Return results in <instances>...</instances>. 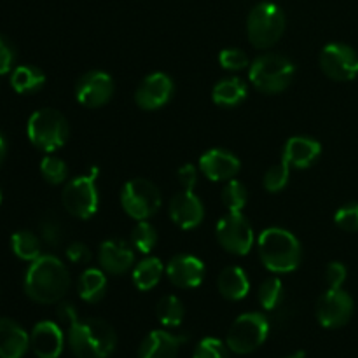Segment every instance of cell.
I'll use <instances>...</instances> for the list:
<instances>
[{
    "mask_svg": "<svg viewBox=\"0 0 358 358\" xmlns=\"http://www.w3.org/2000/svg\"><path fill=\"white\" fill-rule=\"evenodd\" d=\"M59 318L69 325V345L77 358H108L117 346V334L108 322L101 318L80 320L72 304L63 303Z\"/></svg>",
    "mask_w": 358,
    "mask_h": 358,
    "instance_id": "1",
    "label": "cell"
},
{
    "mask_svg": "<svg viewBox=\"0 0 358 358\" xmlns=\"http://www.w3.org/2000/svg\"><path fill=\"white\" fill-rule=\"evenodd\" d=\"M23 287L27 296L34 303H59L70 289V273L66 266L55 255H41L34 262H30Z\"/></svg>",
    "mask_w": 358,
    "mask_h": 358,
    "instance_id": "2",
    "label": "cell"
},
{
    "mask_svg": "<svg viewBox=\"0 0 358 358\" xmlns=\"http://www.w3.org/2000/svg\"><path fill=\"white\" fill-rule=\"evenodd\" d=\"M259 255L271 273H292L303 261V248L296 234L282 227H268L259 234Z\"/></svg>",
    "mask_w": 358,
    "mask_h": 358,
    "instance_id": "3",
    "label": "cell"
},
{
    "mask_svg": "<svg viewBox=\"0 0 358 358\" xmlns=\"http://www.w3.org/2000/svg\"><path fill=\"white\" fill-rule=\"evenodd\" d=\"M296 66L287 56L266 52L252 62L248 79L252 86L264 94H278L292 84Z\"/></svg>",
    "mask_w": 358,
    "mask_h": 358,
    "instance_id": "4",
    "label": "cell"
},
{
    "mask_svg": "<svg viewBox=\"0 0 358 358\" xmlns=\"http://www.w3.org/2000/svg\"><path fill=\"white\" fill-rule=\"evenodd\" d=\"M27 135L31 145L51 154L65 145L70 136V126L65 115L56 108H41L28 119Z\"/></svg>",
    "mask_w": 358,
    "mask_h": 358,
    "instance_id": "5",
    "label": "cell"
},
{
    "mask_svg": "<svg viewBox=\"0 0 358 358\" xmlns=\"http://www.w3.org/2000/svg\"><path fill=\"white\" fill-rule=\"evenodd\" d=\"M285 14L273 2H261L250 10L247 20V35L255 49H269L283 37Z\"/></svg>",
    "mask_w": 358,
    "mask_h": 358,
    "instance_id": "6",
    "label": "cell"
},
{
    "mask_svg": "<svg viewBox=\"0 0 358 358\" xmlns=\"http://www.w3.org/2000/svg\"><path fill=\"white\" fill-rule=\"evenodd\" d=\"M96 178L98 168H91L90 173L72 178L63 189V206L76 219L90 220L98 212L100 196H98Z\"/></svg>",
    "mask_w": 358,
    "mask_h": 358,
    "instance_id": "7",
    "label": "cell"
},
{
    "mask_svg": "<svg viewBox=\"0 0 358 358\" xmlns=\"http://www.w3.org/2000/svg\"><path fill=\"white\" fill-rule=\"evenodd\" d=\"M269 334V320L262 313H245L238 317L227 332V348L238 355H247L264 345Z\"/></svg>",
    "mask_w": 358,
    "mask_h": 358,
    "instance_id": "8",
    "label": "cell"
},
{
    "mask_svg": "<svg viewBox=\"0 0 358 358\" xmlns=\"http://www.w3.org/2000/svg\"><path fill=\"white\" fill-rule=\"evenodd\" d=\"M163 205V196L147 178H133L126 182L121 191V206L131 219L147 220L159 212Z\"/></svg>",
    "mask_w": 358,
    "mask_h": 358,
    "instance_id": "9",
    "label": "cell"
},
{
    "mask_svg": "<svg viewBox=\"0 0 358 358\" xmlns=\"http://www.w3.org/2000/svg\"><path fill=\"white\" fill-rule=\"evenodd\" d=\"M217 241L233 255H247L254 245V229L241 212H227L217 222Z\"/></svg>",
    "mask_w": 358,
    "mask_h": 358,
    "instance_id": "10",
    "label": "cell"
},
{
    "mask_svg": "<svg viewBox=\"0 0 358 358\" xmlns=\"http://www.w3.org/2000/svg\"><path fill=\"white\" fill-rule=\"evenodd\" d=\"M320 69L329 79L348 83L358 76V52L352 45L332 42L320 52Z\"/></svg>",
    "mask_w": 358,
    "mask_h": 358,
    "instance_id": "11",
    "label": "cell"
},
{
    "mask_svg": "<svg viewBox=\"0 0 358 358\" xmlns=\"http://www.w3.org/2000/svg\"><path fill=\"white\" fill-rule=\"evenodd\" d=\"M355 303L352 296L343 287L331 289L329 287L317 303V318L325 329H339L348 324L353 317Z\"/></svg>",
    "mask_w": 358,
    "mask_h": 358,
    "instance_id": "12",
    "label": "cell"
},
{
    "mask_svg": "<svg viewBox=\"0 0 358 358\" xmlns=\"http://www.w3.org/2000/svg\"><path fill=\"white\" fill-rule=\"evenodd\" d=\"M114 96V80L107 72L91 70L79 77L76 84V98L87 108H100Z\"/></svg>",
    "mask_w": 358,
    "mask_h": 358,
    "instance_id": "13",
    "label": "cell"
},
{
    "mask_svg": "<svg viewBox=\"0 0 358 358\" xmlns=\"http://www.w3.org/2000/svg\"><path fill=\"white\" fill-rule=\"evenodd\" d=\"M173 91L175 84L170 76L163 72H154L142 80L135 93V101L143 110H157L171 100Z\"/></svg>",
    "mask_w": 358,
    "mask_h": 358,
    "instance_id": "14",
    "label": "cell"
},
{
    "mask_svg": "<svg viewBox=\"0 0 358 358\" xmlns=\"http://www.w3.org/2000/svg\"><path fill=\"white\" fill-rule=\"evenodd\" d=\"M170 217L173 220L175 226L180 229H194L205 219V206L203 201L194 194L192 191H182L177 192L173 198L170 199Z\"/></svg>",
    "mask_w": 358,
    "mask_h": 358,
    "instance_id": "15",
    "label": "cell"
},
{
    "mask_svg": "<svg viewBox=\"0 0 358 358\" xmlns=\"http://www.w3.org/2000/svg\"><path fill=\"white\" fill-rule=\"evenodd\" d=\"M241 163L233 152L224 149L206 150L199 157V170L212 182H229L240 171Z\"/></svg>",
    "mask_w": 358,
    "mask_h": 358,
    "instance_id": "16",
    "label": "cell"
},
{
    "mask_svg": "<svg viewBox=\"0 0 358 358\" xmlns=\"http://www.w3.org/2000/svg\"><path fill=\"white\" fill-rule=\"evenodd\" d=\"M168 280L178 289H196L205 280V264L194 255H175L166 266Z\"/></svg>",
    "mask_w": 358,
    "mask_h": 358,
    "instance_id": "17",
    "label": "cell"
},
{
    "mask_svg": "<svg viewBox=\"0 0 358 358\" xmlns=\"http://www.w3.org/2000/svg\"><path fill=\"white\" fill-rule=\"evenodd\" d=\"M65 336L55 322H38L30 334V348L37 358H58L63 353Z\"/></svg>",
    "mask_w": 358,
    "mask_h": 358,
    "instance_id": "18",
    "label": "cell"
},
{
    "mask_svg": "<svg viewBox=\"0 0 358 358\" xmlns=\"http://www.w3.org/2000/svg\"><path fill=\"white\" fill-rule=\"evenodd\" d=\"M98 261L108 275H122L135 264V252L122 240H105L100 245Z\"/></svg>",
    "mask_w": 358,
    "mask_h": 358,
    "instance_id": "19",
    "label": "cell"
},
{
    "mask_svg": "<svg viewBox=\"0 0 358 358\" xmlns=\"http://www.w3.org/2000/svg\"><path fill=\"white\" fill-rule=\"evenodd\" d=\"M322 154L320 142L310 136H292L285 142L283 147V159L297 170L310 168L311 164L317 163Z\"/></svg>",
    "mask_w": 358,
    "mask_h": 358,
    "instance_id": "20",
    "label": "cell"
},
{
    "mask_svg": "<svg viewBox=\"0 0 358 358\" xmlns=\"http://www.w3.org/2000/svg\"><path fill=\"white\" fill-rule=\"evenodd\" d=\"M185 338L166 331H152L147 334L138 350V358H178V350Z\"/></svg>",
    "mask_w": 358,
    "mask_h": 358,
    "instance_id": "21",
    "label": "cell"
},
{
    "mask_svg": "<svg viewBox=\"0 0 358 358\" xmlns=\"http://www.w3.org/2000/svg\"><path fill=\"white\" fill-rule=\"evenodd\" d=\"M30 348V336L10 318H0V358H21Z\"/></svg>",
    "mask_w": 358,
    "mask_h": 358,
    "instance_id": "22",
    "label": "cell"
},
{
    "mask_svg": "<svg viewBox=\"0 0 358 358\" xmlns=\"http://www.w3.org/2000/svg\"><path fill=\"white\" fill-rule=\"evenodd\" d=\"M217 287H219L220 296L227 301H241L250 292L248 276L240 266H229L224 269L217 280Z\"/></svg>",
    "mask_w": 358,
    "mask_h": 358,
    "instance_id": "23",
    "label": "cell"
},
{
    "mask_svg": "<svg viewBox=\"0 0 358 358\" xmlns=\"http://www.w3.org/2000/svg\"><path fill=\"white\" fill-rule=\"evenodd\" d=\"M248 96V87L238 77H227L219 80L212 91L213 103L224 108H233L243 103Z\"/></svg>",
    "mask_w": 358,
    "mask_h": 358,
    "instance_id": "24",
    "label": "cell"
},
{
    "mask_svg": "<svg viewBox=\"0 0 358 358\" xmlns=\"http://www.w3.org/2000/svg\"><path fill=\"white\" fill-rule=\"evenodd\" d=\"M45 73L34 65H20L10 73V86L20 94L37 93L44 87Z\"/></svg>",
    "mask_w": 358,
    "mask_h": 358,
    "instance_id": "25",
    "label": "cell"
},
{
    "mask_svg": "<svg viewBox=\"0 0 358 358\" xmlns=\"http://www.w3.org/2000/svg\"><path fill=\"white\" fill-rule=\"evenodd\" d=\"M79 297L86 303H98L107 292V275L103 269L87 268L79 276Z\"/></svg>",
    "mask_w": 358,
    "mask_h": 358,
    "instance_id": "26",
    "label": "cell"
},
{
    "mask_svg": "<svg viewBox=\"0 0 358 358\" xmlns=\"http://www.w3.org/2000/svg\"><path fill=\"white\" fill-rule=\"evenodd\" d=\"M164 273V264L161 259L157 257H147L142 262H138L135 269H133V285L142 292L152 290L157 283L161 282Z\"/></svg>",
    "mask_w": 358,
    "mask_h": 358,
    "instance_id": "27",
    "label": "cell"
},
{
    "mask_svg": "<svg viewBox=\"0 0 358 358\" xmlns=\"http://www.w3.org/2000/svg\"><path fill=\"white\" fill-rule=\"evenodd\" d=\"M10 247L21 261L34 262L41 257V240L30 231H17L10 236Z\"/></svg>",
    "mask_w": 358,
    "mask_h": 358,
    "instance_id": "28",
    "label": "cell"
},
{
    "mask_svg": "<svg viewBox=\"0 0 358 358\" xmlns=\"http://www.w3.org/2000/svg\"><path fill=\"white\" fill-rule=\"evenodd\" d=\"M157 320L166 327H178L184 320V304L177 296H164L161 297L156 306Z\"/></svg>",
    "mask_w": 358,
    "mask_h": 358,
    "instance_id": "29",
    "label": "cell"
},
{
    "mask_svg": "<svg viewBox=\"0 0 358 358\" xmlns=\"http://www.w3.org/2000/svg\"><path fill=\"white\" fill-rule=\"evenodd\" d=\"M248 201V191L243 182L229 180L226 187L222 189V203L227 208V212H243L245 205Z\"/></svg>",
    "mask_w": 358,
    "mask_h": 358,
    "instance_id": "30",
    "label": "cell"
},
{
    "mask_svg": "<svg viewBox=\"0 0 358 358\" xmlns=\"http://www.w3.org/2000/svg\"><path fill=\"white\" fill-rule=\"evenodd\" d=\"M157 243V233L152 224L147 220H138L131 231V245L140 254H150Z\"/></svg>",
    "mask_w": 358,
    "mask_h": 358,
    "instance_id": "31",
    "label": "cell"
},
{
    "mask_svg": "<svg viewBox=\"0 0 358 358\" xmlns=\"http://www.w3.org/2000/svg\"><path fill=\"white\" fill-rule=\"evenodd\" d=\"M283 299V283L278 276H271L266 280L259 289V303L264 310L273 311L280 306Z\"/></svg>",
    "mask_w": 358,
    "mask_h": 358,
    "instance_id": "32",
    "label": "cell"
},
{
    "mask_svg": "<svg viewBox=\"0 0 358 358\" xmlns=\"http://www.w3.org/2000/svg\"><path fill=\"white\" fill-rule=\"evenodd\" d=\"M41 173L45 182L52 185H59L69 177V166L63 159L56 156H45L41 161Z\"/></svg>",
    "mask_w": 358,
    "mask_h": 358,
    "instance_id": "33",
    "label": "cell"
},
{
    "mask_svg": "<svg viewBox=\"0 0 358 358\" xmlns=\"http://www.w3.org/2000/svg\"><path fill=\"white\" fill-rule=\"evenodd\" d=\"M290 164L282 157L278 164L269 168L264 175V187L268 192H280L287 187L290 178Z\"/></svg>",
    "mask_w": 358,
    "mask_h": 358,
    "instance_id": "34",
    "label": "cell"
},
{
    "mask_svg": "<svg viewBox=\"0 0 358 358\" xmlns=\"http://www.w3.org/2000/svg\"><path fill=\"white\" fill-rule=\"evenodd\" d=\"M41 236L49 247H59L63 241V227L55 215H45L38 224Z\"/></svg>",
    "mask_w": 358,
    "mask_h": 358,
    "instance_id": "35",
    "label": "cell"
},
{
    "mask_svg": "<svg viewBox=\"0 0 358 358\" xmlns=\"http://www.w3.org/2000/svg\"><path fill=\"white\" fill-rule=\"evenodd\" d=\"M227 345L217 338H205L198 343L192 358H229Z\"/></svg>",
    "mask_w": 358,
    "mask_h": 358,
    "instance_id": "36",
    "label": "cell"
},
{
    "mask_svg": "<svg viewBox=\"0 0 358 358\" xmlns=\"http://www.w3.org/2000/svg\"><path fill=\"white\" fill-rule=\"evenodd\" d=\"M219 63L222 69L231 70V72H240V70L247 69L250 62H248V56L245 51L236 48H227L220 51Z\"/></svg>",
    "mask_w": 358,
    "mask_h": 358,
    "instance_id": "37",
    "label": "cell"
},
{
    "mask_svg": "<svg viewBox=\"0 0 358 358\" xmlns=\"http://www.w3.org/2000/svg\"><path fill=\"white\" fill-rule=\"evenodd\" d=\"M334 222L346 233H358V203H348L336 212Z\"/></svg>",
    "mask_w": 358,
    "mask_h": 358,
    "instance_id": "38",
    "label": "cell"
},
{
    "mask_svg": "<svg viewBox=\"0 0 358 358\" xmlns=\"http://www.w3.org/2000/svg\"><path fill=\"white\" fill-rule=\"evenodd\" d=\"M346 276H348V269L341 262H331L325 268V280H327V285L331 289H339V287L345 285Z\"/></svg>",
    "mask_w": 358,
    "mask_h": 358,
    "instance_id": "39",
    "label": "cell"
},
{
    "mask_svg": "<svg viewBox=\"0 0 358 358\" xmlns=\"http://www.w3.org/2000/svg\"><path fill=\"white\" fill-rule=\"evenodd\" d=\"M65 254L66 257H69V261L73 262V264H87V262H91V257H93V254H91V250L87 248V245L80 243V241L70 243Z\"/></svg>",
    "mask_w": 358,
    "mask_h": 358,
    "instance_id": "40",
    "label": "cell"
},
{
    "mask_svg": "<svg viewBox=\"0 0 358 358\" xmlns=\"http://www.w3.org/2000/svg\"><path fill=\"white\" fill-rule=\"evenodd\" d=\"M14 59H16V52H14L13 44L3 35H0V76L10 72Z\"/></svg>",
    "mask_w": 358,
    "mask_h": 358,
    "instance_id": "41",
    "label": "cell"
},
{
    "mask_svg": "<svg viewBox=\"0 0 358 358\" xmlns=\"http://www.w3.org/2000/svg\"><path fill=\"white\" fill-rule=\"evenodd\" d=\"M177 175L178 182H180L182 187H184L185 191H194L196 182H198V170H196L194 164H184V166L177 171Z\"/></svg>",
    "mask_w": 358,
    "mask_h": 358,
    "instance_id": "42",
    "label": "cell"
},
{
    "mask_svg": "<svg viewBox=\"0 0 358 358\" xmlns=\"http://www.w3.org/2000/svg\"><path fill=\"white\" fill-rule=\"evenodd\" d=\"M6 154H7V140L3 136V133L0 131V166H2L3 159H6Z\"/></svg>",
    "mask_w": 358,
    "mask_h": 358,
    "instance_id": "43",
    "label": "cell"
},
{
    "mask_svg": "<svg viewBox=\"0 0 358 358\" xmlns=\"http://www.w3.org/2000/svg\"><path fill=\"white\" fill-rule=\"evenodd\" d=\"M285 358H306V357H304L303 352H299V353H296V355H290V357H285Z\"/></svg>",
    "mask_w": 358,
    "mask_h": 358,
    "instance_id": "44",
    "label": "cell"
},
{
    "mask_svg": "<svg viewBox=\"0 0 358 358\" xmlns=\"http://www.w3.org/2000/svg\"><path fill=\"white\" fill-rule=\"evenodd\" d=\"M0 203H2V192H0Z\"/></svg>",
    "mask_w": 358,
    "mask_h": 358,
    "instance_id": "45",
    "label": "cell"
}]
</instances>
